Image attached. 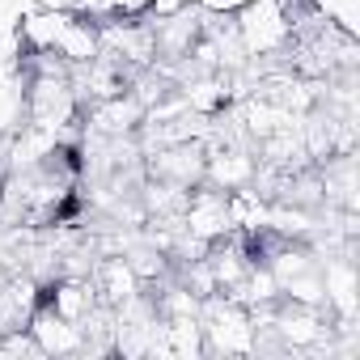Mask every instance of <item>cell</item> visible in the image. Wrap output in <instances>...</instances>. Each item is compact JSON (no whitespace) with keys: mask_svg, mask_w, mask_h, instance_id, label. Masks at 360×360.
I'll return each mask as SVG.
<instances>
[{"mask_svg":"<svg viewBox=\"0 0 360 360\" xmlns=\"http://www.w3.org/2000/svg\"><path fill=\"white\" fill-rule=\"evenodd\" d=\"M26 330L34 335L43 356H77V352H85V330L77 322H68L64 314H56L47 301H39V309L30 314Z\"/></svg>","mask_w":360,"mask_h":360,"instance_id":"cell-1","label":"cell"}]
</instances>
